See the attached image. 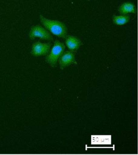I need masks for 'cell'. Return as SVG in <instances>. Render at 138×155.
<instances>
[{"mask_svg": "<svg viewBox=\"0 0 138 155\" xmlns=\"http://www.w3.org/2000/svg\"><path fill=\"white\" fill-rule=\"evenodd\" d=\"M39 19L42 25L50 33L60 38H65L67 36V27L62 22L48 19L42 15H40Z\"/></svg>", "mask_w": 138, "mask_h": 155, "instance_id": "6da1fadb", "label": "cell"}, {"mask_svg": "<svg viewBox=\"0 0 138 155\" xmlns=\"http://www.w3.org/2000/svg\"><path fill=\"white\" fill-rule=\"evenodd\" d=\"M65 45L63 42L56 40L49 53L45 57V61L52 67H55L61 57L65 51Z\"/></svg>", "mask_w": 138, "mask_h": 155, "instance_id": "7a4b0ae2", "label": "cell"}, {"mask_svg": "<svg viewBox=\"0 0 138 155\" xmlns=\"http://www.w3.org/2000/svg\"><path fill=\"white\" fill-rule=\"evenodd\" d=\"M29 37L31 40L39 38L41 40L45 41H54V38L51 34L45 28L39 25H33L31 27L29 32Z\"/></svg>", "mask_w": 138, "mask_h": 155, "instance_id": "3957f363", "label": "cell"}, {"mask_svg": "<svg viewBox=\"0 0 138 155\" xmlns=\"http://www.w3.org/2000/svg\"><path fill=\"white\" fill-rule=\"evenodd\" d=\"M52 46L51 42L42 43L39 41L34 42L31 46V55L35 57L47 55L50 51Z\"/></svg>", "mask_w": 138, "mask_h": 155, "instance_id": "277c9868", "label": "cell"}, {"mask_svg": "<svg viewBox=\"0 0 138 155\" xmlns=\"http://www.w3.org/2000/svg\"><path fill=\"white\" fill-rule=\"evenodd\" d=\"M76 53L75 52L71 51H64L58 61L60 69L63 70L72 64H77L76 59Z\"/></svg>", "mask_w": 138, "mask_h": 155, "instance_id": "5b68a950", "label": "cell"}, {"mask_svg": "<svg viewBox=\"0 0 138 155\" xmlns=\"http://www.w3.org/2000/svg\"><path fill=\"white\" fill-rule=\"evenodd\" d=\"M65 45L69 50L76 53L83 45L82 41L78 38L72 35H67L65 38Z\"/></svg>", "mask_w": 138, "mask_h": 155, "instance_id": "8992f818", "label": "cell"}, {"mask_svg": "<svg viewBox=\"0 0 138 155\" xmlns=\"http://www.w3.org/2000/svg\"><path fill=\"white\" fill-rule=\"evenodd\" d=\"M118 12L121 15H126L128 13H136V8L135 5L133 2H126L122 4L118 7Z\"/></svg>", "mask_w": 138, "mask_h": 155, "instance_id": "52a82bcc", "label": "cell"}, {"mask_svg": "<svg viewBox=\"0 0 138 155\" xmlns=\"http://www.w3.org/2000/svg\"><path fill=\"white\" fill-rule=\"evenodd\" d=\"M130 19L129 15H113L112 17V22L115 25H122L129 22Z\"/></svg>", "mask_w": 138, "mask_h": 155, "instance_id": "ba28073f", "label": "cell"}, {"mask_svg": "<svg viewBox=\"0 0 138 155\" xmlns=\"http://www.w3.org/2000/svg\"><path fill=\"white\" fill-rule=\"evenodd\" d=\"M88 1H90V0H88Z\"/></svg>", "mask_w": 138, "mask_h": 155, "instance_id": "9c48e42d", "label": "cell"}]
</instances>
